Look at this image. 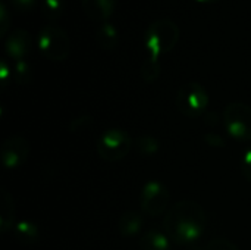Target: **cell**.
I'll list each match as a JSON object with an SVG mask.
<instances>
[{"instance_id": "1", "label": "cell", "mask_w": 251, "mask_h": 250, "mask_svg": "<svg viewBox=\"0 0 251 250\" xmlns=\"http://www.w3.org/2000/svg\"><path fill=\"white\" fill-rule=\"evenodd\" d=\"M207 224L206 211L193 200H181L174 205L165 215V233L178 245H190L197 242Z\"/></svg>"}, {"instance_id": "2", "label": "cell", "mask_w": 251, "mask_h": 250, "mask_svg": "<svg viewBox=\"0 0 251 250\" xmlns=\"http://www.w3.org/2000/svg\"><path fill=\"white\" fill-rule=\"evenodd\" d=\"M179 27L169 18H160L151 22L144 32L146 56L160 60V57L169 53L178 43Z\"/></svg>"}, {"instance_id": "3", "label": "cell", "mask_w": 251, "mask_h": 250, "mask_svg": "<svg viewBox=\"0 0 251 250\" xmlns=\"http://www.w3.org/2000/svg\"><path fill=\"white\" fill-rule=\"evenodd\" d=\"M37 47L47 60L63 62L71 53V40L63 28L46 24L37 34Z\"/></svg>"}, {"instance_id": "4", "label": "cell", "mask_w": 251, "mask_h": 250, "mask_svg": "<svg viewBox=\"0 0 251 250\" xmlns=\"http://www.w3.org/2000/svg\"><path fill=\"white\" fill-rule=\"evenodd\" d=\"M132 149L131 136L122 128L104 130L96 143L97 155L106 162H118L129 155Z\"/></svg>"}, {"instance_id": "5", "label": "cell", "mask_w": 251, "mask_h": 250, "mask_svg": "<svg viewBox=\"0 0 251 250\" xmlns=\"http://www.w3.org/2000/svg\"><path fill=\"white\" fill-rule=\"evenodd\" d=\"M210 103L207 90L196 81H190L181 85L176 94V108L187 118H197L203 115Z\"/></svg>"}, {"instance_id": "6", "label": "cell", "mask_w": 251, "mask_h": 250, "mask_svg": "<svg viewBox=\"0 0 251 250\" xmlns=\"http://www.w3.org/2000/svg\"><path fill=\"white\" fill-rule=\"evenodd\" d=\"M226 133L238 141H251V106L243 102H232L224 111Z\"/></svg>"}, {"instance_id": "7", "label": "cell", "mask_w": 251, "mask_h": 250, "mask_svg": "<svg viewBox=\"0 0 251 250\" xmlns=\"http://www.w3.org/2000/svg\"><path fill=\"white\" fill-rule=\"evenodd\" d=\"M171 202V194L168 187L156 180L147 181L140 193L141 211L150 217H159L166 212Z\"/></svg>"}, {"instance_id": "8", "label": "cell", "mask_w": 251, "mask_h": 250, "mask_svg": "<svg viewBox=\"0 0 251 250\" xmlns=\"http://www.w3.org/2000/svg\"><path fill=\"white\" fill-rule=\"evenodd\" d=\"M29 141L22 136H9L1 144V164L6 169H18L22 167L29 155Z\"/></svg>"}, {"instance_id": "9", "label": "cell", "mask_w": 251, "mask_h": 250, "mask_svg": "<svg viewBox=\"0 0 251 250\" xmlns=\"http://www.w3.org/2000/svg\"><path fill=\"white\" fill-rule=\"evenodd\" d=\"M32 49V37L25 28L12 29L4 40V50L9 59L13 62L26 59Z\"/></svg>"}, {"instance_id": "10", "label": "cell", "mask_w": 251, "mask_h": 250, "mask_svg": "<svg viewBox=\"0 0 251 250\" xmlns=\"http://www.w3.org/2000/svg\"><path fill=\"white\" fill-rule=\"evenodd\" d=\"M82 10L96 24L106 22L115 13L116 0H81Z\"/></svg>"}, {"instance_id": "11", "label": "cell", "mask_w": 251, "mask_h": 250, "mask_svg": "<svg viewBox=\"0 0 251 250\" xmlns=\"http://www.w3.org/2000/svg\"><path fill=\"white\" fill-rule=\"evenodd\" d=\"M94 38L99 47L103 50H113L119 44V32L118 28L110 22H100L94 29Z\"/></svg>"}, {"instance_id": "12", "label": "cell", "mask_w": 251, "mask_h": 250, "mask_svg": "<svg viewBox=\"0 0 251 250\" xmlns=\"http://www.w3.org/2000/svg\"><path fill=\"white\" fill-rule=\"evenodd\" d=\"M144 225V218L135 211L124 212L118 220V230L122 237H135L140 234Z\"/></svg>"}, {"instance_id": "13", "label": "cell", "mask_w": 251, "mask_h": 250, "mask_svg": "<svg viewBox=\"0 0 251 250\" xmlns=\"http://www.w3.org/2000/svg\"><path fill=\"white\" fill-rule=\"evenodd\" d=\"M15 202L13 196L3 189L1 190V203H0V233L6 234L15 227Z\"/></svg>"}, {"instance_id": "14", "label": "cell", "mask_w": 251, "mask_h": 250, "mask_svg": "<svg viewBox=\"0 0 251 250\" xmlns=\"http://www.w3.org/2000/svg\"><path fill=\"white\" fill-rule=\"evenodd\" d=\"M12 233H13V239L18 243L25 245V246L34 245L40 239L38 225L34 221H29V220H24V221L16 222L13 230H12Z\"/></svg>"}, {"instance_id": "15", "label": "cell", "mask_w": 251, "mask_h": 250, "mask_svg": "<svg viewBox=\"0 0 251 250\" xmlns=\"http://www.w3.org/2000/svg\"><path fill=\"white\" fill-rule=\"evenodd\" d=\"M141 250H171V237L159 230H150L141 236Z\"/></svg>"}, {"instance_id": "16", "label": "cell", "mask_w": 251, "mask_h": 250, "mask_svg": "<svg viewBox=\"0 0 251 250\" xmlns=\"http://www.w3.org/2000/svg\"><path fill=\"white\" fill-rule=\"evenodd\" d=\"M12 69H13V80L19 85H26V84L31 83V80H32V69H31L29 63L26 62V59L13 62Z\"/></svg>"}, {"instance_id": "17", "label": "cell", "mask_w": 251, "mask_h": 250, "mask_svg": "<svg viewBox=\"0 0 251 250\" xmlns=\"http://www.w3.org/2000/svg\"><path fill=\"white\" fill-rule=\"evenodd\" d=\"M160 75V60L146 56L141 65V77L146 83H153Z\"/></svg>"}, {"instance_id": "18", "label": "cell", "mask_w": 251, "mask_h": 250, "mask_svg": "<svg viewBox=\"0 0 251 250\" xmlns=\"http://www.w3.org/2000/svg\"><path fill=\"white\" fill-rule=\"evenodd\" d=\"M65 9L63 0H41V13L46 19L54 21L57 19Z\"/></svg>"}, {"instance_id": "19", "label": "cell", "mask_w": 251, "mask_h": 250, "mask_svg": "<svg viewBox=\"0 0 251 250\" xmlns=\"http://www.w3.org/2000/svg\"><path fill=\"white\" fill-rule=\"evenodd\" d=\"M135 144H137V150L143 156H154L160 149L159 140L153 136H143L137 140Z\"/></svg>"}, {"instance_id": "20", "label": "cell", "mask_w": 251, "mask_h": 250, "mask_svg": "<svg viewBox=\"0 0 251 250\" xmlns=\"http://www.w3.org/2000/svg\"><path fill=\"white\" fill-rule=\"evenodd\" d=\"M10 16L9 6L4 1H0V37H6L10 32Z\"/></svg>"}, {"instance_id": "21", "label": "cell", "mask_w": 251, "mask_h": 250, "mask_svg": "<svg viewBox=\"0 0 251 250\" xmlns=\"http://www.w3.org/2000/svg\"><path fill=\"white\" fill-rule=\"evenodd\" d=\"M204 250H238V248L234 243H231L229 240H226V239L216 237V239H212L206 245Z\"/></svg>"}, {"instance_id": "22", "label": "cell", "mask_w": 251, "mask_h": 250, "mask_svg": "<svg viewBox=\"0 0 251 250\" xmlns=\"http://www.w3.org/2000/svg\"><path fill=\"white\" fill-rule=\"evenodd\" d=\"M12 78H13L12 65L7 62V59H1L0 60V83H1V87L4 88Z\"/></svg>"}, {"instance_id": "23", "label": "cell", "mask_w": 251, "mask_h": 250, "mask_svg": "<svg viewBox=\"0 0 251 250\" xmlns=\"http://www.w3.org/2000/svg\"><path fill=\"white\" fill-rule=\"evenodd\" d=\"M9 6L16 12H29L35 7L37 0H7Z\"/></svg>"}, {"instance_id": "24", "label": "cell", "mask_w": 251, "mask_h": 250, "mask_svg": "<svg viewBox=\"0 0 251 250\" xmlns=\"http://www.w3.org/2000/svg\"><path fill=\"white\" fill-rule=\"evenodd\" d=\"M241 171L244 178L251 183V147H247L241 158Z\"/></svg>"}, {"instance_id": "25", "label": "cell", "mask_w": 251, "mask_h": 250, "mask_svg": "<svg viewBox=\"0 0 251 250\" xmlns=\"http://www.w3.org/2000/svg\"><path fill=\"white\" fill-rule=\"evenodd\" d=\"M90 124H91V116H78V118H75V119L71 121L69 130H71L72 133H76V131L84 130V128L88 127Z\"/></svg>"}, {"instance_id": "26", "label": "cell", "mask_w": 251, "mask_h": 250, "mask_svg": "<svg viewBox=\"0 0 251 250\" xmlns=\"http://www.w3.org/2000/svg\"><path fill=\"white\" fill-rule=\"evenodd\" d=\"M204 141L209 144V146H213V147H225V140L219 136V134H216V133H207L206 136H204Z\"/></svg>"}, {"instance_id": "27", "label": "cell", "mask_w": 251, "mask_h": 250, "mask_svg": "<svg viewBox=\"0 0 251 250\" xmlns=\"http://www.w3.org/2000/svg\"><path fill=\"white\" fill-rule=\"evenodd\" d=\"M197 3H201V4H210V3H215L218 0H196Z\"/></svg>"}]
</instances>
